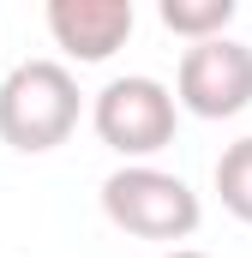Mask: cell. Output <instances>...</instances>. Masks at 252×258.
Returning <instances> with one entry per match:
<instances>
[{
  "label": "cell",
  "mask_w": 252,
  "mask_h": 258,
  "mask_svg": "<svg viewBox=\"0 0 252 258\" xmlns=\"http://www.w3.org/2000/svg\"><path fill=\"white\" fill-rule=\"evenodd\" d=\"M132 24H138L132 0H48V36L78 66L114 60L132 36Z\"/></svg>",
  "instance_id": "5"
},
{
  "label": "cell",
  "mask_w": 252,
  "mask_h": 258,
  "mask_svg": "<svg viewBox=\"0 0 252 258\" xmlns=\"http://www.w3.org/2000/svg\"><path fill=\"white\" fill-rule=\"evenodd\" d=\"M234 0H162L156 6V18L174 30V36H186V48L198 42H216V36H228V24H234Z\"/></svg>",
  "instance_id": "6"
},
{
  "label": "cell",
  "mask_w": 252,
  "mask_h": 258,
  "mask_svg": "<svg viewBox=\"0 0 252 258\" xmlns=\"http://www.w3.org/2000/svg\"><path fill=\"white\" fill-rule=\"evenodd\" d=\"M174 102L192 120H234L252 108V42L216 36L180 54L174 72Z\"/></svg>",
  "instance_id": "4"
},
{
  "label": "cell",
  "mask_w": 252,
  "mask_h": 258,
  "mask_svg": "<svg viewBox=\"0 0 252 258\" xmlns=\"http://www.w3.org/2000/svg\"><path fill=\"white\" fill-rule=\"evenodd\" d=\"M102 216L132 234V240H156L174 252V240H192L204 222V204L180 174L156 168V162H126L102 180Z\"/></svg>",
  "instance_id": "2"
},
{
  "label": "cell",
  "mask_w": 252,
  "mask_h": 258,
  "mask_svg": "<svg viewBox=\"0 0 252 258\" xmlns=\"http://www.w3.org/2000/svg\"><path fill=\"white\" fill-rule=\"evenodd\" d=\"M162 258H210V252H198V246H174V252H162Z\"/></svg>",
  "instance_id": "8"
},
{
  "label": "cell",
  "mask_w": 252,
  "mask_h": 258,
  "mask_svg": "<svg viewBox=\"0 0 252 258\" xmlns=\"http://www.w3.org/2000/svg\"><path fill=\"white\" fill-rule=\"evenodd\" d=\"M216 198L234 222H252V138H234L216 156Z\"/></svg>",
  "instance_id": "7"
},
{
  "label": "cell",
  "mask_w": 252,
  "mask_h": 258,
  "mask_svg": "<svg viewBox=\"0 0 252 258\" xmlns=\"http://www.w3.org/2000/svg\"><path fill=\"white\" fill-rule=\"evenodd\" d=\"M84 96L78 78L60 60H24L0 78V144L18 156H48L78 132Z\"/></svg>",
  "instance_id": "1"
},
{
  "label": "cell",
  "mask_w": 252,
  "mask_h": 258,
  "mask_svg": "<svg viewBox=\"0 0 252 258\" xmlns=\"http://www.w3.org/2000/svg\"><path fill=\"white\" fill-rule=\"evenodd\" d=\"M174 120H180V102L162 78L150 72H126V78H108L90 102V126L96 138L126 156V162H150L156 150L174 144Z\"/></svg>",
  "instance_id": "3"
}]
</instances>
